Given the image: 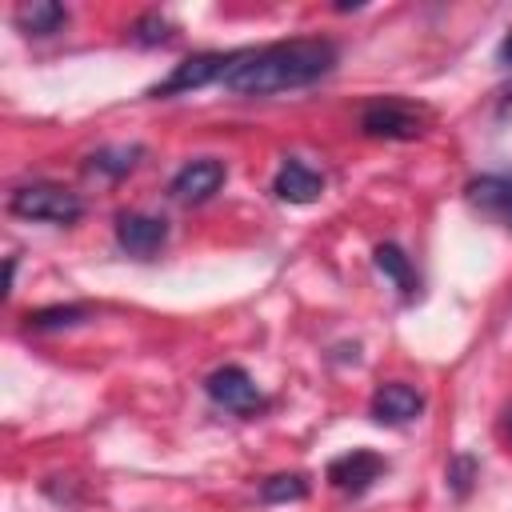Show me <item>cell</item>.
Masks as SVG:
<instances>
[{
    "mask_svg": "<svg viewBox=\"0 0 512 512\" xmlns=\"http://www.w3.org/2000/svg\"><path fill=\"white\" fill-rule=\"evenodd\" d=\"M468 204L480 208L484 216L500 220L504 228H512V172H484V176H472L468 188H464Z\"/></svg>",
    "mask_w": 512,
    "mask_h": 512,
    "instance_id": "cell-10",
    "label": "cell"
},
{
    "mask_svg": "<svg viewBox=\"0 0 512 512\" xmlns=\"http://www.w3.org/2000/svg\"><path fill=\"white\" fill-rule=\"evenodd\" d=\"M228 64H232V52H196V56L180 60V64L168 72V80L152 84V88H148V96H176V92L208 88L212 80H224Z\"/></svg>",
    "mask_w": 512,
    "mask_h": 512,
    "instance_id": "cell-5",
    "label": "cell"
},
{
    "mask_svg": "<svg viewBox=\"0 0 512 512\" xmlns=\"http://www.w3.org/2000/svg\"><path fill=\"white\" fill-rule=\"evenodd\" d=\"M168 240V224L160 216L148 212H120L116 216V244L120 252L136 256V260H152Z\"/></svg>",
    "mask_w": 512,
    "mask_h": 512,
    "instance_id": "cell-7",
    "label": "cell"
},
{
    "mask_svg": "<svg viewBox=\"0 0 512 512\" xmlns=\"http://www.w3.org/2000/svg\"><path fill=\"white\" fill-rule=\"evenodd\" d=\"M368 412L372 420L388 424V428H400V424H412L420 412H424V396L412 388V384H400V380H388L372 392L368 400Z\"/></svg>",
    "mask_w": 512,
    "mask_h": 512,
    "instance_id": "cell-9",
    "label": "cell"
},
{
    "mask_svg": "<svg viewBox=\"0 0 512 512\" xmlns=\"http://www.w3.org/2000/svg\"><path fill=\"white\" fill-rule=\"evenodd\" d=\"M496 56H500L504 64H512V32H508V36L500 40V52H496Z\"/></svg>",
    "mask_w": 512,
    "mask_h": 512,
    "instance_id": "cell-19",
    "label": "cell"
},
{
    "mask_svg": "<svg viewBox=\"0 0 512 512\" xmlns=\"http://www.w3.org/2000/svg\"><path fill=\"white\" fill-rule=\"evenodd\" d=\"M336 60H340V48L328 36L280 40V44H268V48L232 52V64H228L220 84L236 96L292 92V88H308L320 76H328L336 68Z\"/></svg>",
    "mask_w": 512,
    "mask_h": 512,
    "instance_id": "cell-1",
    "label": "cell"
},
{
    "mask_svg": "<svg viewBox=\"0 0 512 512\" xmlns=\"http://www.w3.org/2000/svg\"><path fill=\"white\" fill-rule=\"evenodd\" d=\"M16 24H20L24 36H52L68 24V8L52 4V0H32V4L16 8Z\"/></svg>",
    "mask_w": 512,
    "mask_h": 512,
    "instance_id": "cell-12",
    "label": "cell"
},
{
    "mask_svg": "<svg viewBox=\"0 0 512 512\" xmlns=\"http://www.w3.org/2000/svg\"><path fill=\"white\" fill-rule=\"evenodd\" d=\"M84 320H88L84 304H52V308L28 312V328L32 332H56V328H72V324H84Z\"/></svg>",
    "mask_w": 512,
    "mask_h": 512,
    "instance_id": "cell-15",
    "label": "cell"
},
{
    "mask_svg": "<svg viewBox=\"0 0 512 512\" xmlns=\"http://www.w3.org/2000/svg\"><path fill=\"white\" fill-rule=\"evenodd\" d=\"M508 432H512V420H508Z\"/></svg>",
    "mask_w": 512,
    "mask_h": 512,
    "instance_id": "cell-21",
    "label": "cell"
},
{
    "mask_svg": "<svg viewBox=\"0 0 512 512\" xmlns=\"http://www.w3.org/2000/svg\"><path fill=\"white\" fill-rule=\"evenodd\" d=\"M224 176H228V172H224V160L200 156V160H188V164L172 176L168 192H172V200H180V204H200V200H208L212 192H220Z\"/></svg>",
    "mask_w": 512,
    "mask_h": 512,
    "instance_id": "cell-8",
    "label": "cell"
},
{
    "mask_svg": "<svg viewBox=\"0 0 512 512\" xmlns=\"http://www.w3.org/2000/svg\"><path fill=\"white\" fill-rule=\"evenodd\" d=\"M128 36H132V44H140V48H156V44H168V40L176 36V28H172L168 16H160V12H144V16L128 28Z\"/></svg>",
    "mask_w": 512,
    "mask_h": 512,
    "instance_id": "cell-16",
    "label": "cell"
},
{
    "mask_svg": "<svg viewBox=\"0 0 512 512\" xmlns=\"http://www.w3.org/2000/svg\"><path fill=\"white\" fill-rule=\"evenodd\" d=\"M204 392H208V400H212L216 408L236 412V416H256V412L268 404L264 392L256 388V380H252L240 364H224V368H216V372L204 380Z\"/></svg>",
    "mask_w": 512,
    "mask_h": 512,
    "instance_id": "cell-4",
    "label": "cell"
},
{
    "mask_svg": "<svg viewBox=\"0 0 512 512\" xmlns=\"http://www.w3.org/2000/svg\"><path fill=\"white\" fill-rule=\"evenodd\" d=\"M476 476H480V464H476V456L460 452V456H452V460H448V472H444V480H448L452 496H460V500H464V496L472 492Z\"/></svg>",
    "mask_w": 512,
    "mask_h": 512,
    "instance_id": "cell-18",
    "label": "cell"
},
{
    "mask_svg": "<svg viewBox=\"0 0 512 512\" xmlns=\"http://www.w3.org/2000/svg\"><path fill=\"white\" fill-rule=\"evenodd\" d=\"M504 108H508V112H512V88H508V100H504Z\"/></svg>",
    "mask_w": 512,
    "mask_h": 512,
    "instance_id": "cell-20",
    "label": "cell"
},
{
    "mask_svg": "<svg viewBox=\"0 0 512 512\" xmlns=\"http://www.w3.org/2000/svg\"><path fill=\"white\" fill-rule=\"evenodd\" d=\"M360 132L372 140H416L424 132V112L408 100L380 96L360 112Z\"/></svg>",
    "mask_w": 512,
    "mask_h": 512,
    "instance_id": "cell-3",
    "label": "cell"
},
{
    "mask_svg": "<svg viewBox=\"0 0 512 512\" xmlns=\"http://www.w3.org/2000/svg\"><path fill=\"white\" fill-rule=\"evenodd\" d=\"M372 260H376V268L404 292V296H416V272H412V260L404 256V248L400 244H392V240H384V244H376V252H372Z\"/></svg>",
    "mask_w": 512,
    "mask_h": 512,
    "instance_id": "cell-13",
    "label": "cell"
},
{
    "mask_svg": "<svg viewBox=\"0 0 512 512\" xmlns=\"http://www.w3.org/2000/svg\"><path fill=\"white\" fill-rule=\"evenodd\" d=\"M140 156H144L140 144H108V148H100V152L88 156V168L100 172V176H108V180H120V176H128L136 168Z\"/></svg>",
    "mask_w": 512,
    "mask_h": 512,
    "instance_id": "cell-14",
    "label": "cell"
},
{
    "mask_svg": "<svg viewBox=\"0 0 512 512\" xmlns=\"http://www.w3.org/2000/svg\"><path fill=\"white\" fill-rule=\"evenodd\" d=\"M8 212L40 224H76L84 216V200L60 184H20L8 196Z\"/></svg>",
    "mask_w": 512,
    "mask_h": 512,
    "instance_id": "cell-2",
    "label": "cell"
},
{
    "mask_svg": "<svg viewBox=\"0 0 512 512\" xmlns=\"http://www.w3.org/2000/svg\"><path fill=\"white\" fill-rule=\"evenodd\" d=\"M384 472H388V460H384V456H376V452H368V448H352V452H344V456H336V460L328 464V484L340 488V492H348V496H360V492H368Z\"/></svg>",
    "mask_w": 512,
    "mask_h": 512,
    "instance_id": "cell-6",
    "label": "cell"
},
{
    "mask_svg": "<svg viewBox=\"0 0 512 512\" xmlns=\"http://www.w3.org/2000/svg\"><path fill=\"white\" fill-rule=\"evenodd\" d=\"M272 192L284 204H312L324 192V176L316 168H308L304 160H284L280 172H276V180H272Z\"/></svg>",
    "mask_w": 512,
    "mask_h": 512,
    "instance_id": "cell-11",
    "label": "cell"
},
{
    "mask_svg": "<svg viewBox=\"0 0 512 512\" xmlns=\"http://www.w3.org/2000/svg\"><path fill=\"white\" fill-rule=\"evenodd\" d=\"M304 496H308V480L300 472H280V476H268L260 484L264 504H284V500H304Z\"/></svg>",
    "mask_w": 512,
    "mask_h": 512,
    "instance_id": "cell-17",
    "label": "cell"
}]
</instances>
